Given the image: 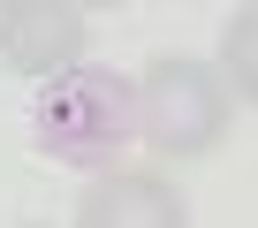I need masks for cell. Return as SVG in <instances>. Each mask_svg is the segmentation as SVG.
I'll return each instance as SVG.
<instances>
[{"label": "cell", "mask_w": 258, "mask_h": 228, "mask_svg": "<svg viewBox=\"0 0 258 228\" xmlns=\"http://www.w3.org/2000/svg\"><path fill=\"white\" fill-rule=\"evenodd\" d=\"M38 152L61 167H114L137 145V76H121L106 61H69L61 76H46L38 106H31Z\"/></svg>", "instance_id": "1"}, {"label": "cell", "mask_w": 258, "mask_h": 228, "mask_svg": "<svg viewBox=\"0 0 258 228\" xmlns=\"http://www.w3.org/2000/svg\"><path fill=\"white\" fill-rule=\"evenodd\" d=\"M235 122V91L220 76V61L198 53H160L137 76V137L152 145V160H205Z\"/></svg>", "instance_id": "2"}, {"label": "cell", "mask_w": 258, "mask_h": 228, "mask_svg": "<svg viewBox=\"0 0 258 228\" xmlns=\"http://www.w3.org/2000/svg\"><path fill=\"white\" fill-rule=\"evenodd\" d=\"M84 16H91L84 0H0V61H8L16 76H31V84L61 76L91 46Z\"/></svg>", "instance_id": "3"}, {"label": "cell", "mask_w": 258, "mask_h": 228, "mask_svg": "<svg viewBox=\"0 0 258 228\" xmlns=\"http://www.w3.org/2000/svg\"><path fill=\"white\" fill-rule=\"evenodd\" d=\"M190 198L160 175V167H91V183L76 190V228H182Z\"/></svg>", "instance_id": "4"}, {"label": "cell", "mask_w": 258, "mask_h": 228, "mask_svg": "<svg viewBox=\"0 0 258 228\" xmlns=\"http://www.w3.org/2000/svg\"><path fill=\"white\" fill-rule=\"evenodd\" d=\"M220 76L235 99L258 106V0H243V8L220 23Z\"/></svg>", "instance_id": "5"}, {"label": "cell", "mask_w": 258, "mask_h": 228, "mask_svg": "<svg viewBox=\"0 0 258 228\" xmlns=\"http://www.w3.org/2000/svg\"><path fill=\"white\" fill-rule=\"evenodd\" d=\"M84 8H121V0H84Z\"/></svg>", "instance_id": "6"}]
</instances>
